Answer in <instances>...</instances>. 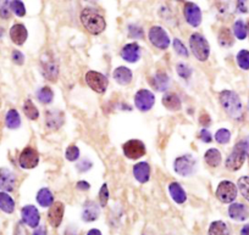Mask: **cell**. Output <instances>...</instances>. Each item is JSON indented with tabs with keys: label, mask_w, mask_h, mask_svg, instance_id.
Here are the masks:
<instances>
[{
	"label": "cell",
	"mask_w": 249,
	"mask_h": 235,
	"mask_svg": "<svg viewBox=\"0 0 249 235\" xmlns=\"http://www.w3.org/2000/svg\"><path fill=\"white\" fill-rule=\"evenodd\" d=\"M150 83H152V87L157 92H165L169 88L170 78L165 72H158L155 76H153V78L150 80Z\"/></svg>",
	"instance_id": "cell-24"
},
{
	"label": "cell",
	"mask_w": 249,
	"mask_h": 235,
	"mask_svg": "<svg viewBox=\"0 0 249 235\" xmlns=\"http://www.w3.org/2000/svg\"><path fill=\"white\" fill-rule=\"evenodd\" d=\"M183 15L187 23L192 27H199L202 23V10L199 6L195 3H186L183 6Z\"/></svg>",
	"instance_id": "cell-11"
},
{
	"label": "cell",
	"mask_w": 249,
	"mask_h": 235,
	"mask_svg": "<svg viewBox=\"0 0 249 235\" xmlns=\"http://www.w3.org/2000/svg\"><path fill=\"white\" fill-rule=\"evenodd\" d=\"M241 235H249V224H246L242 228Z\"/></svg>",
	"instance_id": "cell-54"
},
{
	"label": "cell",
	"mask_w": 249,
	"mask_h": 235,
	"mask_svg": "<svg viewBox=\"0 0 249 235\" xmlns=\"http://www.w3.org/2000/svg\"><path fill=\"white\" fill-rule=\"evenodd\" d=\"M247 33H248V35H249V22H248V25H247Z\"/></svg>",
	"instance_id": "cell-58"
},
{
	"label": "cell",
	"mask_w": 249,
	"mask_h": 235,
	"mask_svg": "<svg viewBox=\"0 0 249 235\" xmlns=\"http://www.w3.org/2000/svg\"><path fill=\"white\" fill-rule=\"evenodd\" d=\"M248 0H237L236 6H237V10L242 14H246L248 13V4H247Z\"/></svg>",
	"instance_id": "cell-48"
},
{
	"label": "cell",
	"mask_w": 249,
	"mask_h": 235,
	"mask_svg": "<svg viewBox=\"0 0 249 235\" xmlns=\"http://www.w3.org/2000/svg\"><path fill=\"white\" fill-rule=\"evenodd\" d=\"M38 162H39V153L33 148L23 149L22 152L20 153V157H18V165L23 169L35 168V167H37Z\"/></svg>",
	"instance_id": "cell-12"
},
{
	"label": "cell",
	"mask_w": 249,
	"mask_h": 235,
	"mask_svg": "<svg viewBox=\"0 0 249 235\" xmlns=\"http://www.w3.org/2000/svg\"><path fill=\"white\" fill-rule=\"evenodd\" d=\"M169 193L171 195L172 200L176 203L181 205V203H184L187 200V194L184 191V189L179 185V183L177 182H172L169 185Z\"/></svg>",
	"instance_id": "cell-25"
},
{
	"label": "cell",
	"mask_w": 249,
	"mask_h": 235,
	"mask_svg": "<svg viewBox=\"0 0 249 235\" xmlns=\"http://www.w3.org/2000/svg\"><path fill=\"white\" fill-rule=\"evenodd\" d=\"M89 188H90V185L88 184V182L81 181L77 183V189H80V190H88Z\"/></svg>",
	"instance_id": "cell-52"
},
{
	"label": "cell",
	"mask_w": 249,
	"mask_h": 235,
	"mask_svg": "<svg viewBox=\"0 0 249 235\" xmlns=\"http://www.w3.org/2000/svg\"><path fill=\"white\" fill-rule=\"evenodd\" d=\"M21 217H22V222L27 224L30 228H37L40 222L39 211L33 205L25 206L21 210Z\"/></svg>",
	"instance_id": "cell-14"
},
{
	"label": "cell",
	"mask_w": 249,
	"mask_h": 235,
	"mask_svg": "<svg viewBox=\"0 0 249 235\" xmlns=\"http://www.w3.org/2000/svg\"><path fill=\"white\" fill-rule=\"evenodd\" d=\"M100 215L99 206L97 205L93 201H88V202L85 203V207H83L82 212V219L85 222H94L95 219H98Z\"/></svg>",
	"instance_id": "cell-23"
},
{
	"label": "cell",
	"mask_w": 249,
	"mask_h": 235,
	"mask_svg": "<svg viewBox=\"0 0 249 235\" xmlns=\"http://www.w3.org/2000/svg\"><path fill=\"white\" fill-rule=\"evenodd\" d=\"M199 122L202 126L209 127L210 124H212V118H210V116L207 114V112H202V115H200L199 117Z\"/></svg>",
	"instance_id": "cell-50"
},
{
	"label": "cell",
	"mask_w": 249,
	"mask_h": 235,
	"mask_svg": "<svg viewBox=\"0 0 249 235\" xmlns=\"http://www.w3.org/2000/svg\"><path fill=\"white\" fill-rule=\"evenodd\" d=\"M15 235H25V230L21 228V225H18V229H16V234Z\"/></svg>",
	"instance_id": "cell-56"
},
{
	"label": "cell",
	"mask_w": 249,
	"mask_h": 235,
	"mask_svg": "<svg viewBox=\"0 0 249 235\" xmlns=\"http://www.w3.org/2000/svg\"><path fill=\"white\" fill-rule=\"evenodd\" d=\"M115 82L120 85H127L132 82V71L130 68L124 66H120L117 68H115L114 73H112Z\"/></svg>",
	"instance_id": "cell-20"
},
{
	"label": "cell",
	"mask_w": 249,
	"mask_h": 235,
	"mask_svg": "<svg viewBox=\"0 0 249 235\" xmlns=\"http://www.w3.org/2000/svg\"><path fill=\"white\" fill-rule=\"evenodd\" d=\"M199 138H200V140H203L204 143H207V144L212 143V140H213L212 134H210V132L208 131V129H203V131L200 132Z\"/></svg>",
	"instance_id": "cell-49"
},
{
	"label": "cell",
	"mask_w": 249,
	"mask_h": 235,
	"mask_svg": "<svg viewBox=\"0 0 249 235\" xmlns=\"http://www.w3.org/2000/svg\"><path fill=\"white\" fill-rule=\"evenodd\" d=\"M32 235H47V232H45V228L44 227H39L33 232Z\"/></svg>",
	"instance_id": "cell-53"
},
{
	"label": "cell",
	"mask_w": 249,
	"mask_h": 235,
	"mask_svg": "<svg viewBox=\"0 0 249 235\" xmlns=\"http://www.w3.org/2000/svg\"><path fill=\"white\" fill-rule=\"evenodd\" d=\"M237 64L242 69H249V50H241L237 54Z\"/></svg>",
	"instance_id": "cell-37"
},
{
	"label": "cell",
	"mask_w": 249,
	"mask_h": 235,
	"mask_svg": "<svg viewBox=\"0 0 249 235\" xmlns=\"http://www.w3.org/2000/svg\"><path fill=\"white\" fill-rule=\"evenodd\" d=\"M121 57L124 61L135 64L141 59V47L137 43H130L126 44L121 49Z\"/></svg>",
	"instance_id": "cell-18"
},
{
	"label": "cell",
	"mask_w": 249,
	"mask_h": 235,
	"mask_svg": "<svg viewBox=\"0 0 249 235\" xmlns=\"http://www.w3.org/2000/svg\"><path fill=\"white\" fill-rule=\"evenodd\" d=\"M148 38H149L150 43L160 50L167 49L170 45L169 34L160 26H153L149 30V33H148Z\"/></svg>",
	"instance_id": "cell-7"
},
{
	"label": "cell",
	"mask_w": 249,
	"mask_h": 235,
	"mask_svg": "<svg viewBox=\"0 0 249 235\" xmlns=\"http://www.w3.org/2000/svg\"><path fill=\"white\" fill-rule=\"evenodd\" d=\"M87 235H102V233H100L99 229H90L87 233Z\"/></svg>",
	"instance_id": "cell-55"
},
{
	"label": "cell",
	"mask_w": 249,
	"mask_h": 235,
	"mask_svg": "<svg viewBox=\"0 0 249 235\" xmlns=\"http://www.w3.org/2000/svg\"><path fill=\"white\" fill-rule=\"evenodd\" d=\"M233 33L234 35H236L237 39L239 40L246 39L247 34H248V33H247L246 23H244L242 20H237L236 22L233 23Z\"/></svg>",
	"instance_id": "cell-35"
},
{
	"label": "cell",
	"mask_w": 249,
	"mask_h": 235,
	"mask_svg": "<svg viewBox=\"0 0 249 235\" xmlns=\"http://www.w3.org/2000/svg\"><path fill=\"white\" fill-rule=\"evenodd\" d=\"M10 15V1L9 0H0V17L8 20Z\"/></svg>",
	"instance_id": "cell-42"
},
{
	"label": "cell",
	"mask_w": 249,
	"mask_h": 235,
	"mask_svg": "<svg viewBox=\"0 0 249 235\" xmlns=\"http://www.w3.org/2000/svg\"><path fill=\"white\" fill-rule=\"evenodd\" d=\"M238 189L243 198L249 201V177H241L238 179Z\"/></svg>",
	"instance_id": "cell-39"
},
{
	"label": "cell",
	"mask_w": 249,
	"mask_h": 235,
	"mask_svg": "<svg viewBox=\"0 0 249 235\" xmlns=\"http://www.w3.org/2000/svg\"><path fill=\"white\" fill-rule=\"evenodd\" d=\"M64 212H65V207H64V203L60 202V201H56L50 206L49 212H48V220H49L52 227L57 228L61 224Z\"/></svg>",
	"instance_id": "cell-15"
},
{
	"label": "cell",
	"mask_w": 249,
	"mask_h": 235,
	"mask_svg": "<svg viewBox=\"0 0 249 235\" xmlns=\"http://www.w3.org/2000/svg\"><path fill=\"white\" fill-rule=\"evenodd\" d=\"M5 124L8 128L10 129H18L21 126V117L20 114L18 112V110L11 109L6 112L5 116Z\"/></svg>",
	"instance_id": "cell-30"
},
{
	"label": "cell",
	"mask_w": 249,
	"mask_h": 235,
	"mask_svg": "<svg viewBox=\"0 0 249 235\" xmlns=\"http://www.w3.org/2000/svg\"><path fill=\"white\" fill-rule=\"evenodd\" d=\"M40 71L45 80L50 81V82H56L57 77H59V66L52 55H43L40 59Z\"/></svg>",
	"instance_id": "cell-5"
},
{
	"label": "cell",
	"mask_w": 249,
	"mask_h": 235,
	"mask_svg": "<svg viewBox=\"0 0 249 235\" xmlns=\"http://www.w3.org/2000/svg\"><path fill=\"white\" fill-rule=\"evenodd\" d=\"M247 153L242 150L241 146H238L236 144L232 150V152L227 156L226 159V168H229L230 171H238L242 166H243L244 161H246Z\"/></svg>",
	"instance_id": "cell-13"
},
{
	"label": "cell",
	"mask_w": 249,
	"mask_h": 235,
	"mask_svg": "<svg viewBox=\"0 0 249 235\" xmlns=\"http://www.w3.org/2000/svg\"><path fill=\"white\" fill-rule=\"evenodd\" d=\"M92 166H93V165H92V162L89 161V160H82V161L78 162V164H77V169L83 173V172H87L88 169L92 168Z\"/></svg>",
	"instance_id": "cell-47"
},
{
	"label": "cell",
	"mask_w": 249,
	"mask_h": 235,
	"mask_svg": "<svg viewBox=\"0 0 249 235\" xmlns=\"http://www.w3.org/2000/svg\"><path fill=\"white\" fill-rule=\"evenodd\" d=\"M10 10L15 14L18 17H23L26 15L25 4L21 0H11L10 1Z\"/></svg>",
	"instance_id": "cell-36"
},
{
	"label": "cell",
	"mask_w": 249,
	"mask_h": 235,
	"mask_svg": "<svg viewBox=\"0 0 249 235\" xmlns=\"http://www.w3.org/2000/svg\"><path fill=\"white\" fill-rule=\"evenodd\" d=\"M172 45H174L175 51H176L179 56L188 57V50H187V48L184 47V44L181 42V40L177 39V38H175L174 42H172Z\"/></svg>",
	"instance_id": "cell-43"
},
{
	"label": "cell",
	"mask_w": 249,
	"mask_h": 235,
	"mask_svg": "<svg viewBox=\"0 0 249 235\" xmlns=\"http://www.w3.org/2000/svg\"><path fill=\"white\" fill-rule=\"evenodd\" d=\"M155 95L148 89H141L135 95V105L140 111L147 112L154 106Z\"/></svg>",
	"instance_id": "cell-9"
},
{
	"label": "cell",
	"mask_w": 249,
	"mask_h": 235,
	"mask_svg": "<svg viewBox=\"0 0 249 235\" xmlns=\"http://www.w3.org/2000/svg\"><path fill=\"white\" fill-rule=\"evenodd\" d=\"M65 157L66 160L71 162H75L80 157V149L76 145H70L65 151Z\"/></svg>",
	"instance_id": "cell-40"
},
{
	"label": "cell",
	"mask_w": 249,
	"mask_h": 235,
	"mask_svg": "<svg viewBox=\"0 0 249 235\" xmlns=\"http://www.w3.org/2000/svg\"><path fill=\"white\" fill-rule=\"evenodd\" d=\"M65 122V117L60 110H49L45 112V126L48 129H59Z\"/></svg>",
	"instance_id": "cell-17"
},
{
	"label": "cell",
	"mask_w": 249,
	"mask_h": 235,
	"mask_svg": "<svg viewBox=\"0 0 249 235\" xmlns=\"http://www.w3.org/2000/svg\"><path fill=\"white\" fill-rule=\"evenodd\" d=\"M190 47L196 59L199 61H207L210 55V47L204 35L193 33L190 37Z\"/></svg>",
	"instance_id": "cell-3"
},
{
	"label": "cell",
	"mask_w": 249,
	"mask_h": 235,
	"mask_svg": "<svg viewBox=\"0 0 249 235\" xmlns=\"http://www.w3.org/2000/svg\"><path fill=\"white\" fill-rule=\"evenodd\" d=\"M122 151H124V156L130 160H138L145 155V146L141 140L132 139L124 144Z\"/></svg>",
	"instance_id": "cell-10"
},
{
	"label": "cell",
	"mask_w": 249,
	"mask_h": 235,
	"mask_svg": "<svg viewBox=\"0 0 249 235\" xmlns=\"http://www.w3.org/2000/svg\"><path fill=\"white\" fill-rule=\"evenodd\" d=\"M3 35H4V30L1 27H0V38L3 37Z\"/></svg>",
	"instance_id": "cell-57"
},
{
	"label": "cell",
	"mask_w": 249,
	"mask_h": 235,
	"mask_svg": "<svg viewBox=\"0 0 249 235\" xmlns=\"http://www.w3.org/2000/svg\"><path fill=\"white\" fill-rule=\"evenodd\" d=\"M11 56H13V61L15 62L16 65H18V66L23 65V62H25V56H23L22 52L18 51V50H14Z\"/></svg>",
	"instance_id": "cell-46"
},
{
	"label": "cell",
	"mask_w": 249,
	"mask_h": 235,
	"mask_svg": "<svg viewBox=\"0 0 249 235\" xmlns=\"http://www.w3.org/2000/svg\"><path fill=\"white\" fill-rule=\"evenodd\" d=\"M23 114L26 115V117L27 118H30L31 121H36V119H38V117H39V111H38V109L36 107V105L33 104L32 100H26L25 102H23Z\"/></svg>",
	"instance_id": "cell-33"
},
{
	"label": "cell",
	"mask_w": 249,
	"mask_h": 235,
	"mask_svg": "<svg viewBox=\"0 0 249 235\" xmlns=\"http://www.w3.org/2000/svg\"><path fill=\"white\" fill-rule=\"evenodd\" d=\"M196 167H197V161L192 155H188V153L179 156L174 162L175 172L182 177L192 176L196 172Z\"/></svg>",
	"instance_id": "cell-4"
},
{
	"label": "cell",
	"mask_w": 249,
	"mask_h": 235,
	"mask_svg": "<svg viewBox=\"0 0 249 235\" xmlns=\"http://www.w3.org/2000/svg\"><path fill=\"white\" fill-rule=\"evenodd\" d=\"M237 145L241 146L242 150H243L244 152L249 156V136H247V138L242 139L241 141H238V143H237Z\"/></svg>",
	"instance_id": "cell-51"
},
{
	"label": "cell",
	"mask_w": 249,
	"mask_h": 235,
	"mask_svg": "<svg viewBox=\"0 0 249 235\" xmlns=\"http://www.w3.org/2000/svg\"><path fill=\"white\" fill-rule=\"evenodd\" d=\"M109 198L110 195H109V189H107V184H103L99 191V202L102 207H105V206L107 205V202H109Z\"/></svg>",
	"instance_id": "cell-45"
},
{
	"label": "cell",
	"mask_w": 249,
	"mask_h": 235,
	"mask_svg": "<svg viewBox=\"0 0 249 235\" xmlns=\"http://www.w3.org/2000/svg\"><path fill=\"white\" fill-rule=\"evenodd\" d=\"M176 69L178 76L182 77V78H184V80H188V78L191 77V74H192V68L186 64H178L177 65Z\"/></svg>",
	"instance_id": "cell-44"
},
{
	"label": "cell",
	"mask_w": 249,
	"mask_h": 235,
	"mask_svg": "<svg viewBox=\"0 0 249 235\" xmlns=\"http://www.w3.org/2000/svg\"><path fill=\"white\" fill-rule=\"evenodd\" d=\"M86 83L98 94H104L107 89V78L97 71H88L85 76Z\"/></svg>",
	"instance_id": "cell-6"
},
{
	"label": "cell",
	"mask_w": 249,
	"mask_h": 235,
	"mask_svg": "<svg viewBox=\"0 0 249 235\" xmlns=\"http://www.w3.org/2000/svg\"><path fill=\"white\" fill-rule=\"evenodd\" d=\"M209 235H230V229L227 227V224L222 220H215L210 224Z\"/></svg>",
	"instance_id": "cell-31"
},
{
	"label": "cell",
	"mask_w": 249,
	"mask_h": 235,
	"mask_svg": "<svg viewBox=\"0 0 249 235\" xmlns=\"http://www.w3.org/2000/svg\"><path fill=\"white\" fill-rule=\"evenodd\" d=\"M231 139V132L226 128H221L215 133V140L219 144L224 145V144H227Z\"/></svg>",
	"instance_id": "cell-38"
},
{
	"label": "cell",
	"mask_w": 249,
	"mask_h": 235,
	"mask_svg": "<svg viewBox=\"0 0 249 235\" xmlns=\"http://www.w3.org/2000/svg\"><path fill=\"white\" fill-rule=\"evenodd\" d=\"M162 105L170 111H178L181 109V99L175 93H167L161 99Z\"/></svg>",
	"instance_id": "cell-26"
},
{
	"label": "cell",
	"mask_w": 249,
	"mask_h": 235,
	"mask_svg": "<svg viewBox=\"0 0 249 235\" xmlns=\"http://www.w3.org/2000/svg\"><path fill=\"white\" fill-rule=\"evenodd\" d=\"M133 176L141 184L148 183L150 178V166L148 162H138L133 167Z\"/></svg>",
	"instance_id": "cell-21"
},
{
	"label": "cell",
	"mask_w": 249,
	"mask_h": 235,
	"mask_svg": "<svg viewBox=\"0 0 249 235\" xmlns=\"http://www.w3.org/2000/svg\"><path fill=\"white\" fill-rule=\"evenodd\" d=\"M229 216L232 219L242 222V220H246L248 218V208L243 203H231L229 207Z\"/></svg>",
	"instance_id": "cell-22"
},
{
	"label": "cell",
	"mask_w": 249,
	"mask_h": 235,
	"mask_svg": "<svg viewBox=\"0 0 249 235\" xmlns=\"http://www.w3.org/2000/svg\"><path fill=\"white\" fill-rule=\"evenodd\" d=\"M217 40H219V44L224 48L232 47V45H233V42H234L232 32L226 27H224L220 30L219 35H217Z\"/></svg>",
	"instance_id": "cell-32"
},
{
	"label": "cell",
	"mask_w": 249,
	"mask_h": 235,
	"mask_svg": "<svg viewBox=\"0 0 249 235\" xmlns=\"http://www.w3.org/2000/svg\"><path fill=\"white\" fill-rule=\"evenodd\" d=\"M37 98L42 104H50L54 99V93L50 89L49 87H42L40 89H38L37 92Z\"/></svg>",
	"instance_id": "cell-34"
},
{
	"label": "cell",
	"mask_w": 249,
	"mask_h": 235,
	"mask_svg": "<svg viewBox=\"0 0 249 235\" xmlns=\"http://www.w3.org/2000/svg\"><path fill=\"white\" fill-rule=\"evenodd\" d=\"M10 38L13 40L14 44L16 45H23L28 38L27 28L21 23H15L13 27L10 28Z\"/></svg>",
	"instance_id": "cell-19"
},
{
	"label": "cell",
	"mask_w": 249,
	"mask_h": 235,
	"mask_svg": "<svg viewBox=\"0 0 249 235\" xmlns=\"http://www.w3.org/2000/svg\"><path fill=\"white\" fill-rule=\"evenodd\" d=\"M16 186V176L8 168H0V190L10 193Z\"/></svg>",
	"instance_id": "cell-16"
},
{
	"label": "cell",
	"mask_w": 249,
	"mask_h": 235,
	"mask_svg": "<svg viewBox=\"0 0 249 235\" xmlns=\"http://www.w3.org/2000/svg\"><path fill=\"white\" fill-rule=\"evenodd\" d=\"M204 161L207 162L208 166L217 167L222 161V156L217 149H209L204 155Z\"/></svg>",
	"instance_id": "cell-28"
},
{
	"label": "cell",
	"mask_w": 249,
	"mask_h": 235,
	"mask_svg": "<svg viewBox=\"0 0 249 235\" xmlns=\"http://www.w3.org/2000/svg\"><path fill=\"white\" fill-rule=\"evenodd\" d=\"M0 210L9 215L15 211V201L5 191H0Z\"/></svg>",
	"instance_id": "cell-27"
},
{
	"label": "cell",
	"mask_w": 249,
	"mask_h": 235,
	"mask_svg": "<svg viewBox=\"0 0 249 235\" xmlns=\"http://www.w3.org/2000/svg\"><path fill=\"white\" fill-rule=\"evenodd\" d=\"M81 22L90 34L98 35L107 28V22L102 14L93 8H85L81 13Z\"/></svg>",
	"instance_id": "cell-1"
},
{
	"label": "cell",
	"mask_w": 249,
	"mask_h": 235,
	"mask_svg": "<svg viewBox=\"0 0 249 235\" xmlns=\"http://www.w3.org/2000/svg\"><path fill=\"white\" fill-rule=\"evenodd\" d=\"M128 35H130V38H133V39H142L144 37V31L140 26L130 25L128 26Z\"/></svg>",
	"instance_id": "cell-41"
},
{
	"label": "cell",
	"mask_w": 249,
	"mask_h": 235,
	"mask_svg": "<svg viewBox=\"0 0 249 235\" xmlns=\"http://www.w3.org/2000/svg\"><path fill=\"white\" fill-rule=\"evenodd\" d=\"M216 198L222 203H231L237 198V186L230 181H222L216 188Z\"/></svg>",
	"instance_id": "cell-8"
},
{
	"label": "cell",
	"mask_w": 249,
	"mask_h": 235,
	"mask_svg": "<svg viewBox=\"0 0 249 235\" xmlns=\"http://www.w3.org/2000/svg\"><path fill=\"white\" fill-rule=\"evenodd\" d=\"M220 104L227 115L232 118H241L243 115V105L237 93L224 90L220 93Z\"/></svg>",
	"instance_id": "cell-2"
},
{
	"label": "cell",
	"mask_w": 249,
	"mask_h": 235,
	"mask_svg": "<svg viewBox=\"0 0 249 235\" xmlns=\"http://www.w3.org/2000/svg\"><path fill=\"white\" fill-rule=\"evenodd\" d=\"M177 1H184V0H177Z\"/></svg>",
	"instance_id": "cell-59"
},
{
	"label": "cell",
	"mask_w": 249,
	"mask_h": 235,
	"mask_svg": "<svg viewBox=\"0 0 249 235\" xmlns=\"http://www.w3.org/2000/svg\"><path fill=\"white\" fill-rule=\"evenodd\" d=\"M37 202L42 207H50L54 203V195L48 188L40 189L37 193Z\"/></svg>",
	"instance_id": "cell-29"
}]
</instances>
